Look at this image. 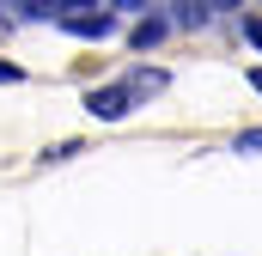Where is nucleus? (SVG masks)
I'll return each mask as SVG.
<instances>
[{"mask_svg":"<svg viewBox=\"0 0 262 256\" xmlns=\"http://www.w3.org/2000/svg\"><path fill=\"white\" fill-rule=\"evenodd\" d=\"M85 110H92L98 122H116V116L134 110V92L128 86H98V92H85Z\"/></svg>","mask_w":262,"mask_h":256,"instance_id":"nucleus-1","label":"nucleus"},{"mask_svg":"<svg viewBox=\"0 0 262 256\" xmlns=\"http://www.w3.org/2000/svg\"><path fill=\"white\" fill-rule=\"evenodd\" d=\"M79 6H85V0H79ZM79 6L61 18V31H73V37H110V31H116V12H79Z\"/></svg>","mask_w":262,"mask_h":256,"instance_id":"nucleus-2","label":"nucleus"},{"mask_svg":"<svg viewBox=\"0 0 262 256\" xmlns=\"http://www.w3.org/2000/svg\"><path fill=\"white\" fill-rule=\"evenodd\" d=\"M122 86H128L134 98H159V92H165V73H159V67H134Z\"/></svg>","mask_w":262,"mask_h":256,"instance_id":"nucleus-3","label":"nucleus"},{"mask_svg":"<svg viewBox=\"0 0 262 256\" xmlns=\"http://www.w3.org/2000/svg\"><path fill=\"white\" fill-rule=\"evenodd\" d=\"M159 37H165V18H140V25L128 31V43H134V49H152Z\"/></svg>","mask_w":262,"mask_h":256,"instance_id":"nucleus-4","label":"nucleus"},{"mask_svg":"<svg viewBox=\"0 0 262 256\" xmlns=\"http://www.w3.org/2000/svg\"><path fill=\"white\" fill-rule=\"evenodd\" d=\"M232 153H244V159H250V153H262V128H250V134H238V140H232Z\"/></svg>","mask_w":262,"mask_h":256,"instance_id":"nucleus-5","label":"nucleus"},{"mask_svg":"<svg viewBox=\"0 0 262 256\" xmlns=\"http://www.w3.org/2000/svg\"><path fill=\"white\" fill-rule=\"evenodd\" d=\"M244 37H250V43L262 49V18H244Z\"/></svg>","mask_w":262,"mask_h":256,"instance_id":"nucleus-6","label":"nucleus"},{"mask_svg":"<svg viewBox=\"0 0 262 256\" xmlns=\"http://www.w3.org/2000/svg\"><path fill=\"white\" fill-rule=\"evenodd\" d=\"M0 79H6V86H12V79H18V67H12V61H0Z\"/></svg>","mask_w":262,"mask_h":256,"instance_id":"nucleus-7","label":"nucleus"},{"mask_svg":"<svg viewBox=\"0 0 262 256\" xmlns=\"http://www.w3.org/2000/svg\"><path fill=\"white\" fill-rule=\"evenodd\" d=\"M250 86H256V92H262V67H250Z\"/></svg>","mask_w":262,"mask_h":256,"instance_id":"nucleus-8","label":"nucleus"}]
</instances>
